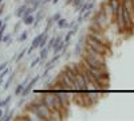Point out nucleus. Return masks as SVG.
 I'll list each match as a JSON object with an SVG mask.
<instances>
[{
    "instance_id": "f8f14e48",
    "label": "nucleus",
    "mask_w": 134,
    "mask_h": 121,
    "mask_svg": "<svg viewBox=\"0 0 134 121\" xmlns=\"http://www.w3.org/2000/svg\"><path fill=\"white\" fill-rule=\"evenodd\" d=\"M47 55H48V49L47 47H43V49H40V59L42 61H46L47 59Z\"/></svg>"
},
{
    "instance_id": "412c9836",
    "label": "nucleus",
    "mask_w": 134,
    "mask_h": 121,
    "mask_svg": "<svg viewBox=\"0 0 134 121\" xmlns=\"http://www.w3.org/2000/svg\"><path fill=\"white\" fill-rule=\"evenodd\" d=\"M39 80H40V77H39V75H35V77H34V78H32L31 81H28V82H30L32 86H35V85H36V82H38Z\"/></svg>"
},
{
    "instance_id": "6e6552de",
    "label": "nucleus",
    "mask_w": 134,
    "mask_h": 121,
    "mask_svg": "<svg viewBox=\"0 0 134 121\" xmlns=\"http://www.w3.org/2000/svg\"><path fill=\"white\" fill-rule=\"evenodd\" d=\"M28 81H30V80L27 78V80H24V81L21 82V83H19V85L16 86V89H15V96H20V93L23 92V89H24V86H26V85L28 83Z\"/></svg>"
},
{
    "instance_id": "bb28decb",
    "label": "nucleus",
    "mask_w": 134,
    "mask_h": 121,
    "mask_svg": "<svg viewBox=\"0 0 134 121\" xmlns=\"http://www.w3.org/2000/svg\"><path fill=\"white\" fill-rule=\"evenodd\" d=\"M4 3H2V4H0V16H2L3 14H4Z\"/></svg>"
},
{
    "instance_id": "72a5a7b5",
    "label": "nucleus",
    "mask_w": 134,
    "mask_h": 121,
    "mask_svg": "<svg viewBox=\"0 0 134 121\" xmlns=\"http://www.w3.org/2000/svg\"><path fill=\"white\" fill-rule=\"evenodd\" d=\"M2 3H3V0H0V4H2Z\"/></svg>"
},
{
    "instance_id": "f03ea898",
    "label": "nucleus",
    "mask_w": 134,
    "mask_h": 121,
    "mask_svg": "<svg viewBox=\"0 0 134 121\" xmlns=\"http://www.w3.org/2000/svg\"><path fill=\"white\" fill-rule=\"evenodd\" d=\"M91 22H93V23H95L99 28H102V30L105 31L106 28H109V26H110V23H111V19L106 15L103 7L100 6V8H99V9L97 11V12L94 14V16H93Z\"/></svg>"
},
{
    "instance_id": "9d476101",
    "label": "nucleus",
    "mask_w": 134,
    "mask_h": 121,
    "mask_svg": "<svg viewBox=\"0 0 134 121\" xmlns=\"http://www.w3.org/2000/svg\"><path fill=\"white\" fill-rule=\"evenodd\" d=\"M27 4H23V6H20V7H18V9H16V12H15V15L18 16V18H21L23 16V14H24V11L27 9Z\"/></svg>"
},
{
    "instance_id": "4468645a",
    "label": "nucleus",
    "mask_w": 134,
    "mask_h": 121,
    "mask_svg": "<svg viewBox=\"0 0 134 121\" xmlns=\"http://www.w3.org/2000/svg\"><path fill=\"white\" fill-rule=\"evenodd\" d=\"M14 78H15V74H11L9 77H8V80H7V82L4 83V90H7L8 87H9V85L12 83V81H14Z\"/></svg>"
},
{
    "instance_id": "5701e85b",
    "label": "nucleus",
    "mask_w": 134,
    "mask_h": 121,
    "mask_svg": "<svg viewBox=\"0 0 134 121\" xmlns=\"http://www.w3.org/2000/svg\"><path fill=\"white\" fill-rule=\"evenodd\" d=\"M11 118H12V114H3V117L0 118V120H3V121H9Z\"/></svg>"
},
{
    "instance_id": "20e7f679",
    "label": "nucleus",
    "mask_w": 134,
    "mask_h": 121,
    "mask_svg": "<svg viewBox=\"0 0 134 121\" xmlns=\"http://www.w3.org/2000/svg\"><path fill=\"white\" fill-rule=\"evenodd\" d=\"M62 40H63V38H62V36H59V35H58V36H52V38H50V39H48L47 46H46V47H47L48 50H54V49L57 47Z\"/></svg>"
},
{
    "instance_id": "0eeeda50",
    "label": "nucleus",
    "mask_w": 134,
    "mask_h": 121,
    "mask_svg": "<svg viewBox=\"0 0 134 121\" xmlns=\"http://www.w3.org/2000/svg\"><path fill=\"white\" fill-rule=\"evenodd\" d=\"M93 8H94V0H88V2L83 3L82 8L79 9V14H83V12H86V11H90Z\"/></svg>"
},
{
    "instance_id": "1a4fd4ad",
    "label": "nucleus",
    "mask_w": 134,
    "mask_h": 121,
    "mask_svg": "<svg viewBox=\"0 0 134 121\" xmlns=\"http://www.w3.org/2000/svg\"><path fill=\"white\" fill-rule=\"evenodd\" d=\"M23 19V23L26 26H32V23L35 22V18H34V15H28V16H24V18H21Z\"/></svg>"
},
{
    "instance_id": "b1692460",
    "label": "nucleus",
    "mask_w": 134,
    "mask_h": 121,
    "mask_svg": "<svg viewBox=\"0 0 134 121\" xmlns=\"http://www.w3.org/2000/svg\"><path fill=\"white\" fill-rule=\"evenodd\" d=\"M60 18H62V16H60V14H59V12H58V14H55V15L52 16V22H58Z\"/></svg>"
},
{
    "instance_id": "ddd939ff",
    "label": "nucleus",
    "mask_w": 134,
    "mask_h": 121,
    "mask_svg": "<svg viewBox=\"0 0 134 121\" xmlns=\"http://www.w3.org/2000/svg\"><path fill=\"white\" fill-rule=\"evenodd\" d=\"M57 23H58V27H59V28H66V27H69V23H67V20L63 19V18H60V19L57 22Z\"/></svg>"
},
{
    "instance_id": "9b49d317",
    "label": "nucleus",
    "mask_w": 134,
    "mask_h": 121,
    "mask_svg": "<svg viewBox=\"0 0 134 121\" xmlns=\"http://www.w3.org/2000/svg\"><path fill=\"white\" fill-rule=\"evenodd\" d=\"M83 3H85V0H74V2H72L74 9H75V11H78V12H79V9L82 8Z\"/></svg>"
},
{
    "instance_id": "39448f33",
    "label": "nucleus",
    "mask_w": 134,
    "mask_h": 121,
    "mask_svg": "<svg viewBox=\"0 0 134 121\" xmlns=\"http://www.w3.org/2000/svg\"><path fill=\"white\" fill-rule=\"evenodd\" d=\"M43 34H44V31L42 32V34H39V35H38V36H36L35 39L32 40V43H31V46H30V49L27 50V52H28V54H32V51H34V50H35V49H38V47H39V43H40V39H42Z\"/></svg>"
},
{
    "instance_id": "7c9ffc66",
    "label": "nucleus",
    "mask_w": 134,
    "mask_h": 121,
    "mask_svg": "<svg viewBox=\"0 0 134 121\" xmlns=\"http://www.w3.org/2000/svg\"><path fill=\"white\" fill-rule=\"evenodd\" d=\"M3 117V111H2V108H0V118Z\"/></svg>"
},
{
    "instance_id": "a211bd4d",
    "label": "nucleus",
    "mask_w": 134,
    "mask_h": 121,
    "mask_svg": "<svg viewBox=\"0 0 134 121\" xmlns=\"http://www.w3.org/2000/svg\"><path fill=\"white\" fill-rule=\"evenodd\" d=\"M27 36H28V31H23V32H21V35L19 36V42H24L27 39Z\"/></svg>"
},
{
    "instance_id": "473e14b6",
    "label": "nucleus",
    "mask_w": 134,
    "mask_h": 121,
    "mask_svg": "<svg viewBox=\"0 0 134 121\" xmlns=\"http://www.w3.org/2000/svg\"><path fill=\"white\" fill-rule=\"evenodd\" d=\"M131 3H133V6H134V0H131Z\"/></svg>"
},
{
    "instance_id": "dca6fc26",
    "label": "nucleus",
    "mask_w": 134,
    "mask_h": 121,
    "mask_svg": "<svg viewBox=\"0 0 134 121\" xmlns=\"http://www.w3.org/2000/svg\"><path fill=\"white\" fill-rule=\"evenodd\" d=\"M52 23H54V22H52V18H48V19H47V26H46V28H44V32H48V31H50Z\"/></svg>"
},
{
    "instance_id": "c756f323",
    "label": "nucleus",
    "mask_w": 134,
    "mask_h": 121,
    "mask_svg": "<svg viewBox=\"0 0 134 121\" xmlns=\"http://www.w3.org/2000/svg\"><path fill=\"white\" fill-rule=\"evenodd\" d=\"M4 22H5V20H2V19H0V28H2V26L4 24Z\"/></svg>"
},
{
    "instance_id": "7ed1b4c3",
    "label": "nucleus",
    "mask_w": 134,
    "mask_h": 121,
    "mask_svg": "<svg viewBox=\"0 0 134 121\" xmlns=\"http://www.w3.org/2000/svg\"><path fill=\"white\" fill-rule=\"evenodd\" d=\"M86 45L90 46L93 50H95V51H98V52H100V54H103L105 57L111 54V51L109 50V46L103 45V43H100L99 40H97V39H94V38H91V36H88L87 34H86Z\"/></svg>"
},
{
    "instance_id": "a878e982",
    "label": "nucleus",
    "mask_w": 134,
    "mask_h": 121,
    "mask_svg": "<svg viewBox=\"0 0 134 121\" xmlns=\"http://www.w3.org/2000/svg\"><path fill=\"white\" fill-rule=\"evenodd\" d=\"M24 2H26V4H27V6H32L34 3H36L38 0H24Z\"/></svg>"
},
{
    "instance_id": "4be33fe9",
    "label": "nucleus",
    "mask_w": 134,
    "mask_h": 121,
    "mask_svg": "<svg viewBox=\"0 0 134 121\" xmlns=\"http://www.w3.org/2000/svg\"><path fill=\"white\" fill-rule=\"evenodd\" d=\"M8 42L11 43V35H9V34L5 35V36L3 35V43H7V45H8Z\"/></svg>"
},
{
    "instance_id": "f257e3e1",
    "label": "nucleus",
    "mask_w": 134,
    "mask_h": 121,
    "mask_svg": "<svg viewBox=\"0 0 134 121\" xmlns=\"http://www.w3.org/2000/svg\"><path fill=\"white\" fill-rule=\"evenodd\" d=\"M27 111L31 112L34 116H36L39 120H51V111L44 104H42L39 100H35L34 102H30L27 106Z\"/></svg>"
},
{
    "instance_id": "2f4dec72",
    "label": "nucleus",
    "mask_w": 134,
    "mask_h": 121,
    "mask_svg": "<svg viewBox=\"0 0 134 121\" xmlns=\"http://www.w3.org/2000/svg\"><path fill=\"white\" fill-rule=\"evenodd\" d=\"M51 2H52V3H54V4H57V3H58V2H59V0H51Z\"/></svg>"
},
{
    "instance_id": "393cba45",
    "label": "nucleus",
    "mask_w": 134,
    "mask_h": 121,
    "mask_svg": "<svg viewBox=\"0 0 134 121\" xmlns=\"http://www.w3.org/2000/svg\"><path fill=\"white\" fill-rule=\"evenodd\" d=\"M7 65H8V62H3L2 65H0V73H2V71L7 67Z\"/></svg>"
},
{
    "instance_id": "aec40b11",
    "label": "nucleus",
    "mask_w": 134,
    "mask_h": 121,
    "mask_svg": "<svg viewBox=\"0 0 134 121\" xmlns=\"http://www.w3.org/2000/svg\"><path fill=\"white\" fill-rule=\"evenodd\" d=\"M11 101V96H8L7 98H5V100H3V101H0V108H4L8 102Z\"/></svg>"
},
{
    "instance_id": "2eb2a0df",
    "label": "nucleus",
    "mask_w": 134,
    "mask_h": 121,
    "mask_svg": "<svg viewBox=\"0 0 134 121\" xmlns=\"http://www.w3.org/2000/svg\"><path fill=\"white\" fill-rule=\"evenodd\" d=\"M63 47H64V40H62L59 45L54 49V54H59L60 51H63Z\"/></svg>"
},
{
    "instance_id": "c85d7f7f",
    "label": "nucleus",
    "mask_w": 134,
    "mask_h": 121,
    "mask_svg": "<svg viewBox=\"0 0 134 121\" xmlns=\"http://www.w3.org/2000/svg\"><path fill=\"white\" fill-rule=\"evenodd\" d=\"M72 2H74V0H67V2H66V6H69V4H72Z\"/></svg>"
},
{
    "instance_id": "6ab92c4d",
    "label": "nucleus",
    "mask_w": 134,
    "mask_h": 121,
    "mask_svg": "<svg viewBox=\"0 0 134 121\" xmlns=\"http://www.w3.org/2000/svg\"><path fill=\"white\" fill-rule=\"evenodd\" d=\"M40 61H42V59H40V57H36L35 59H34V61L31 62V65H30V67H31V69H32V67H35V66H36V65H38V63H39Z\"/></svg>"
},
{
    "instance_id": "cd10ccee",
    "label": "nucleus",
    "mask_w": 134,
    "mask_h": 121,
    "mask_svg": "<svg viewBox=\"0 0 134 121\" xmlns=\"http://www.w3.org/2000/svg\"><path fill=\"white\" fill-rule=\"evenodd\" d=\"M48 2H51V0H42V6H44V4H47Z\"/></svg>"
},
{
    "instance_id": "423d86ee",
    "label": "nucleus",
    "mask_w": 134,
    "mask_h": 121,
    "mask_svg": "<svg viewBox=\"0 0 134 121\" xmlns=\"http://www.w3.org/2000/svg\"><path fill=\"white\" fill-rule=\"evenodd\" d=\"M122 7H124L126 11H129L130 15L134 18V6L131 3V0H122Z\"/></svg>"
},
{
    "instance_id": "f3484780",
    "label": "nucleus",
    "mask_w": 134,
    "mask_h": 121,
    "mask_svg": "<svg viewBox=\"0 0 134 121\" xmlns=\"http://www.w3.org/2000/svg\"><path fill=\"white\" fill-rule=\"evenodd\" d=\"M26 54H27V50L24 49V50H21L19 54H18V58H16V62H20L21 61V58H23L24 55H26Z\"/></svg>"
}]
</instances>
